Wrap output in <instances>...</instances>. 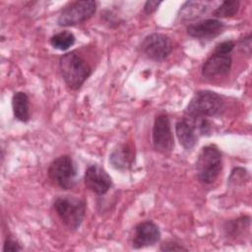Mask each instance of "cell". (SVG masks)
Wrapping results in <instances>:
<instances>
[{"instance_id": "cell-1", "label": "cell", "mask_w": 252, "mask_h": 252, "mask_svg": "<svg viewBox=\"0 0 252 252\" xmlns=\"http://www.w3.org/2000/svg\"><path fill=\"white\" fill-rule=\"evenodd\" d=\"M59 69L66 86L74 91L79 90L93 73L91 65L77 50L60 57Z\"/></svg>"}, {"instance_id": "cell-2", "label": "cell", "mask_w": 252, "mask_h": 252, "mask_svg": "<svg viewBox=\"0 0 252 252\" xmlns=\"http://www.w3.org/2000/svg\"><path fill=\"white\" fill-rule=\"evenodd\" d=\"M53 209L68 229L77 230L86 215V201L75 196H59L53 202Z\"/></svg>"}, {"instance_id": "cell-3", "label": "cell", "mask_w": 252, "mask_h": 252, "mask_svg": "<svg viewBox=\"0 0 252 252\" xmlns=\"http://www.w3.org/2000/svg\"><path fill=\"white\" fill-rule=\"evenodd\" d=\"M222 168L221 154L215 145H208L200 151L196 164V175L198 180L203 184L214 183Z\"/></svg>"}, {"instance_id": "cell-4", "label": "cell", "mask_w": 252, "mask_h": 252, "mask_svg": "<svg viewBox=\"0 0 252 252\" xmlns=\"http://www.w3.org/2000/svg\"><path fill=\"white\" fill-rule=\"evenodd\" d=\"M222 109V97L215 92L203 90L194 94L185 108V115L190 118H207L219 115Z\"/></svg>"}, {"instance_id": "cell-5", "label": "cell", "mask_w": 252, "mask_h": 252, "mask_svg": "<svg viewBox=\"0 0 252 252\" xmlns=\"http://www.w3.org/2000/svg\"><path fill=\"white\" fill-rule=\"evenodd\" d=\"M47 174L55 185L61 189L70 190L77 183L78 168L70 156L62 155L50 162Z\"/></svg>"}, {"instance_id": "cell-6", "label": "cell", "mask_w": 252, "mask_h": 252, "mask_svg": "<svg viewBox=\"0 0 252 252\" xmlns=\"http://www.w3.org/2000/svg\"><path fill=\"white\" fill-rule=\"evenodd\" d=\"M96 11L94 0L75 1L66 5L59 13L57 24L60 27H72L89 20Z\"/></svg>"}, {"instance_id": "cell-7", "label": "cell", "mask_w": 252, "mask_h": 252, "mask_svg": "<svg viewBox=\"0 0 252 252\" xmlns=\"http://www.w3.org/2000/svg\"><path fill=\"white\" fill-rule=\"evenodd\" d=\"M139 49L148 59L160 62L166 59L171 53L173 44L168 35L160 32H153L143 39Z\"/></svg>"}, {"instance_id": "cell-8", "label": "cell", "mask_w": 252, "mask_h": 252, "mask_svg": "<svg viewBox=\"0 0 252 252\" xmlns=\"http://www.w3.org/2000/svg\"><path fill=\"white\" fill-rule=\"evenodd\" d=\"M152 142L154 149L162 155L170 154L174 148V139L171 131L170 120L164 113H160L155 118Z\"/></svg>"}, {"instance_id": "cell-9", "label": "cell", "mask_w": 252, "mask_h": 252, "mask_svg": "<svg viewBox=\"0 0 252 252\" xmlns=\"http://www.w3.org/2000/svg\"><path fill=\"white\" fill-rule=\"evenodd\" d=\"M85 186L97 196L108 192L112 186V179L107 171L98 164H92L87 167L84 175Z\"/></svg>"}, {"instance_id": "cell-10", "label": "cell", "mask_w": 252, "mask_h": 252, "mask_svg": "<svg viewBox=\"0 0 252 252\" xmlns=\"http://www.w3.org/2000/svg\"><path fill=\"white\" fill-rule=\"evenodd\" d=\"M232 65L230 53L213 51L203 64L201 74L206 79H215L225 76L229 73Z\"/></svg>"}, {"instance_id": "cell-11", "label": "cell", "mask_w": 252, "mask_h": 252, "mask_svg": "<svg viewBox=\"0 0 252 252\" xmlns=\"http://www.w3.org/2000/svg\"><path fill=\"white\" fill-rule=\"evenodd\" d=\"M160 239V230L158 226L152 220L139 222L132 235V247L141 249L155 245Z\"/></svg>"}, {"instance_id": "cell-12", "label": "cell", "mask_w": 252, "mask_h": 252, "mask_svg": "<svg viewBox=\"0 0 252 252\" xmlns=\"http://www.w3.org/2000/svg\"><path fill=\"white\" fill-rule=\"evenodd\" d=\"M225 25L219 19H206L196 24L189 25L186 29L187 33L200 40H211L223 32Z\"/></svg>"}, {"instance_id": "cell-13", "label": "cell", "mask_w": 252, "mask_h": 252, "mask_svg": "<svg viewBox=\"0 0 252 252\" xmlns=\"http://www.w3.org/2000/svg\"><path fill=\"white\" fill-rule=\"evenodd\" d=\"M135 148L128 143L117 145L109 155V163L117 170L125 171L135 163Z\"/></svg>"}, {"instance_id": "cell-14", "label": "cell", "mask_w": 252, "mask_h": 252, "mask_svg": "<svg viewBox=\"0 0 252 252\" xmlns=\"http://www.w3.org/2000/svg\"><path fill=\"white\" fill-rule=\"evenodd\" d=\"M175 133L179 144L186 150H191L198 141V130L190 117H183L175 123Z\"/></svg>"}, {"instance_id": "cell-15", "label": "cell", "mask_w": 252, "mask_h": 252, "mask_svg": "<svg viewBox=\"0 0 252 252\" xmlns=\"http://www.w3.org/2000/svg\"><path fill=\"white\" fill-rule=\"evenodd\" d=\"M12 109L14 117L23 123H27L31 119L30 98L24 92H16L12 96Z\"/></svg>"}, {"instance_id": "cell-16", "label": "cell", "mask_w": 252, "mask_h": 252, "mask_svg": "<svg viewBox=\"0 0 252 252\" xmlns=\"http://www.w3.org/2000/svg\"><path fill=\"white\" fill-rule=\"evenodd\" d=\"M250 227V217L243 216L236 220H229L225 223L223 229L226 237L231 239H236L245 234V231H248Z\"/></svg>"}, {"instance_id": "cell-17", "label": "cell", "mask_w": 252, "mask_h": 252, "mask_svg": "<svg viewBox=\"0 0 252 252\" xmlns=\"http://www.w3.org/2000/svg\"><path fill=\"white\" fill-rule=\"evenodd\" d=\"M76 41V37L73 32L69 31H63L52 35L49 39L51 46L55 49L65 51L69 49Z\"/></svg>"}, {"instance_id": "cell-18", "label": "cell", "mask_w": 252, "mask_h": 252, "mask_svg": "<svg viewBox=\"0 0 252 252\" xmlns=\"http://www.w3.org/2000/svg\"><path fill=\"white\" fill-rule=\"evenodd\" d=\"M206 3L203 2H186L180 9V18L183 20H194L199 18L204 12H206Z\"/></svg>"}, {"instance_id": "cell-19", "label": "cell", "mask_w": 252, "mask_h": 252, "mask_svg": "<svg viewBox=\"0 0 252 252\" xmlns=\"http://www.w3.org/2000/svg\"><path fill=\"white\" fill-rule=\"evenodd\" d=\"M239 6H240V2L238 0L223 1L220 6H218L213 11V16L216 17V19L232 17L238 12Z\"/></svg>"}, {"instance_id": "cell-20", "label": "cell", "mask_w": 252, "mask_h": 252, "mask_svg": "<svg viewBox=\"0 0 252 252\" xmlns=\"http://www.w3.org/2000/svg\"><path fill=\"white\" fill-rule=\"evenodd\" d=\"M23 247L21 243L14 238L11 234H8L5 238L4 245H3V251L4 252H17V251H22Z\"/></svg>"}, {"instance_id": "cell-21", "label": "cell", "mask_w": 252, "mask_h": 252, "mask_svg": "<svg viewBox=\"0 0 252 252\" xmlns=\"http://www.w3.org/2000/svg\"><path fill=\"white\" fill-rule=\"evenodd\" d=\"M160 251H187L188 249L176 241L168 240L163 242L159 248Z\"/></svg>"}, {"instance_id": "cell-22", "label": "cell", "mask_w": 252, "mask_h": 252, "mask_svg": "<svg viewBox=\"0 0 252 252\" xmlns=\"http://www.w3.org/2000/svg\"><path fill=\"white\" fill-rule=\"evenodd\" d=\"M245 175H247V172L244 168L236 167L231 171V174H230V177H229L228 181L230 183L234 182L235 184L238 183L239 181H245Z\"/></svg>"}, {"instance_id": "cell-23", "label": "cell", "mask_w": 252, "mask_h": 252, "mask_svg": "<svg viewBox=\"0 0 252 252\" xmlns=\"http://www.w3.org/2000/svg\"><path fill=\"white\" fill-rule=\"evenodd\" d=\"M239 49L241 52L247 55L251 54V33H249L247 36L243 37L239 41Z\"/></svg>"}, {"instance_id": "cell-24", "label": "cell", "mask_w": 252, "mask_h": 252, "mask_svg": "<svg viewBox=\"0 0 252 252\" xmlns=\"http://www.w3.org/2000/svg\"><path fill=\"white\" fill-rule=\"evenodd\" d=\"M161 4L160 1H147L144 5V12L147 15H150L158 10V6Z\"/></svg>"}]
</instances>
